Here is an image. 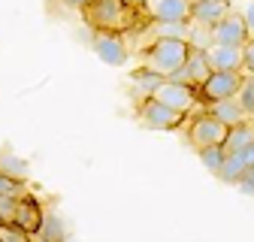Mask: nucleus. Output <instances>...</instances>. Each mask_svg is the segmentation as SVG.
I'll list each match as a JSON object with an SVG mask.
<instances>
[{"label": "nucleus", "instance_id": "1", "mask_svg": "<svg viewBox=\"0 0 254 242\" xmlns=\"http://www.w3.org/2000/svg\"><path fill=\"white\" fill-rule=\"evenodd\" d=\"M190 58V43L188 40H154L148 49H145V64L148 70L161 73L164 79L173 76L176 70H182Z\"/></svg>", "mask_w": 254, "mask_h": 242}, {"label": "nucleus", "instance_id": "2", "mask_svg": "<svg viewBox=\"0 0 254 242\" xmlns=\"http://www.w3.org/2000/svg\"><path fill=\"white\" fill-rule=\"evenodd\" d=\"M88 24L97 34H121L133 24V9L124 0H94L88 6Z\"/></svg>", "mask_w": 254, "mask_h": 242}, {"label": "nucleus", "instance_id": "3", "mask_svg": "<svg viewBox=\"0 0 254 242\" xmlns=\"http://www.w3.org/2000/svg\"><path fill=\"white\" fill-rule=\"evenodd\" d=\"M227 130H230V127H224V124H221V121L206 109V112H200L197 118L188 121V142L194 145L197 151H200V148H212V145H224Z\"/></svg>", "mask_w": 254, "mask_h": 242}, {"label": "nucleus", "instance_id": "4", "mask_svg": "<svg viewBox=\"0 0 254 242\" xmlns=\"http://www.w3.org/2000/svg\"><path fill=\"white\" fill-rule=\"evenodd\" d=\"M242 79L245 73H212L197 91H200V103L212 106L218 100H233L239 94V88H242Z\"/></svg>", "mask_w": 254, "mask_h": 242}, {"label": "nucleus", "instance_id": "5", "mask_svg": "<svg viewBox=\"0 0 254 242\" xmlns=\"http://www.w3.org/2000/svg\"><path fill=\"white\" fill-rule=\"evenodd\" d=\"M151 100L164 103L167 109H173V112H179V115H188L190 109L200 103V91L190 88V85H179V82H170V79H167L161 88L154 91Z\"/></svg>", "mask_w": 254, "mask_h": 242}, {"label": "nucleus", "instance_id": "6", "mask_svg": "<svg viewBox=\"0 0 254 242\" xmlns=\"http://www.w3.org/2000/svg\"><path fill=\"white\" fill-rule=\"evenodd\" d=\"M182 121H185V115L167 109L164 103H157V100H142L139 103V124L145 130H176Z\"/></svg>", "mask_w": 254, "mask_h": 242}, {"label": "nucleus", "instance_id": "7", "mask_svg": "<svg viewBox=\"0 0 254 242\" xmlns=\"http://www.w3.org/2000/svg\"><path fill=\"white\" fill-rule=\"evenodd\" d=\"M248 27H245V18L239 12H230L224 21H218L212 27V46H233V49H245L248 43Z\"/></svg>", "mask_w": 254, "mask_h": 242}, {"label": "nucleus", "instance_id": "8", "mask_svg": "<svg viewBox=\"0 0 254 242\" xmlns=\"http://www.w3.org/2000/svg\"><path fill=\"white\" fill-rule=\"evenodd\" d=\"M91 49H94V55H97L103 64H109V67H124L127 58H130L127 43L121 40V34H97V37L91 40Z\"/></svg>", "mask_w": 254, "mask_h": 242}, {"label": "nucleus", "instance_id": "9", "mask_svg": "<svg viewBox=\"0 0 254 242\" xmlns=\"http://www.w3.org/2000/svg\"><path fill=\"white\" fill-rule=\"evenodd\" d=\"M206 60H209L212 73H242L245 67L242 49H233V46H209Z\"/></svg>", "mask_w": 254, "mask_h": 242}, {"label": "nucleus", "instance_id": "10", "mask_svg": "<svg viewBox=\"0 0 254 242\" xmlns=\"http://www.w3.org/2000/svg\"><path fill=\"white\" fill-rule=\"evenodd\" d=\"M230 3L227 0H194L190 3V21L203 24V27H215L218 21H224L230 15Z\"/></svg>", "mask_w": 254, "mask_h": 242}, {"label": "nucleus", "instance_id": "11", "mask_svg": "<svg viewBox=\"0 0 254 242\" xmlns=\"http://www.w3.org/2000/svg\"><path fill=\"white\" fill-rule=\"evenodd\" d=\"M43 215H46V212L40 209V203H37L34 197H21V200L15 203L12 224H15L18 230H24L27 236H37V230H40V224H43Z\"/></svg>", "mask_w": 254, "mask_h": 242}, {"label": "nucleus", "instance_id": "12", "mask_svg": "<svg viewBox=\"0 0 254 242\" xmlns=\"http://www.w3.org/2000/svg\"><path fill=\"white\" fill-rule=\"evenodd\" d=\"M194 0H148V12L154 21H190Z\"/></svg>", "mask_w": 254, "mask_h": 242}, {"label": "nucleus", "instance_id": "13", "mask_svg": "<svg viewBox=\"0 0 254 242\" xmlns=\"http://www.w3.org/2000/svg\"><path fill=\"white\" fill-rule=\"evenodd\" d=\"M164 82H167V79H164L161 73H154V70H148V67H139V70L130 73V88H133V94H136L139 100H151L154 91L161 88Z\"/></svg>", "mask_w": 254, "mask_h": 242}, {"label": "nucleus", "instance_id": "14", "mask_svg": "<svg viewBox=\"0 0 254 242\" xmlns=\"http://www.w3.org/2000/svg\"><path fill=\"white\" fill-rule=\"evenodd\" d=\"M209 112H212L224 127H239V124H245V121H248V112L242 109V103H239L236 97H233V100H218V103H212Z\"/></svg>", "mask_w": 254, "mask_h": 242}, {"label": "nucleus", "instance_id": "15", "mask_svg": "<svg viewBox=\"0 0 254 242\" xmlns=\"http://www.w3.org/2000/svg\"><path fill=\"white\" fill-rule=\"evenodd\" d=\"M34 239L37 242H64V239H70V233H67V224H64V218L58 212H46Z\"/></svg>", "mask_w": 254, "mask_h": 242}, {"label": "nucleus", "instance_id": "16", "mask_svg": "<svg viewBox=\"0 0 254 242\" xmlns=\"http://www.w3.org/2000/svg\"><path fill=\"white\" fill-rule=\"evenodd\" d=\"M248 145H254V121H245V124L227 130V139H224V151H227V155L242 151V148H248Z\"/></svg>", "mask_w": 254, "mask_h": 242}, {"label": "nucleus", "instance_id": "17", "mask_svg": "<svg viewBox=\"0 0 254 242\" xmlns=\"http://www.w3.org/2000/svg\"><path fill=\"white\" fill-rule=\"evenodd\" d=\"M245 173H248L245 155H242V151H233V155H227V161H224V167H221L218 179L224 182V185H239V179H242Z\"/></svg>", "mask_w": 254, "mask_h": 242}, {"label": "nucleus", "instance_id": "18", "mask_svg": "<svg viewBox=\"0 0 254 242\" xmlns=\"http://www.w3.org/2000/svg\"><path fill=\"white\" fill-rule=\"evenodd\" d=\"M185 73L190 76L194 88H200V85L212 76V67H209V60H206V52L190 49V58H188V64H185Z\"/></svg>", "mask_w": 254, "mask_h": 242}, {"label": "nucleus", "instance_id": "19", "mask_svg": "<svg viewBox=\"0 0 254 242\" xmlns=\"http://www.w3.org/2000/svg\"><path fill=\"white\" fill-rule=\"evenodd\" d=\"M151 34H154V40H188L190 21H154Z\"/></svg>", "mask_w": 254, "mask_h": 242}, {"label": "nucleus", "instance_id": "20", "mask_svg": "<svg viewBox=\"0 0 254 242\" xmlns=\"http://www.w3.org/2000/svg\"><path fill=\"white\" fill-rule=\"evenodd\" d=\"M0 173L9 176V179L24 182V179H27V164H24L18 155H12V151H0Z\"/></svg>", "mask_w": 254, "mask_h": 242}, {"label": "nucleus", "instance_id": "21", "mask_svg": "<svg viewBox=\"0 0 254 242\" xmlns=\"http://www.w3.org/2000/svg\"><path fill=\"white\" fill-rule=\"evenodd\" d=\"M197 158H200V164H203L209 173L218 176L221 167H224V161H227V151H224V145H212V148H200Z\"/></svg>", "mask_w": 254, "mask_h": 242}, {"label": "nucleus", "instance_id": "22", "mask_svg": "<svg viewBox=\"0 0 254 242\" xmlns=\"http://www.w3.org/2000/svg\"><path fill=\"white\" fill-rule=\"evenodd\" d=\"M0 197L21 200V197H27V185H24V182H18V179H9V176L0 173Z\"/></svg>", "mask_w": 254, "mask_h": 242}, {"label": "nucleus", "instance_id": "23", "mask_svg": "<svg viewBox=\"0 0 254 242\" xmlns=\"http://www.w3.org/2000/svg\"><path fill=\"white\" fill-rule=\"evenodd\" d=\"M236 100L242 103V109H245L248 118H251V115H254V76H245V79H242V88H239Z\"/></svg>", "mask_w": 254, "mask_h": 242}, {"label": "nucleus", "instance_id": "24", "mask_svg": "<svg viewBox=\"0 0 254 242\" xmlns=\"http://www.w3.org/2000/svg\"><path fill=\"white\" fill-rule=\"evenodd\" d=\"M34 236H27L15 224H0V242H30Z\"/></svg>", "mask_w": 254, "mask_h": 242}, {"label": "nucleus", "instance_id": "25", "mask_svg": "<svg viewBox=\"0 0 254 242\" xmlns=\"http://www.w3.org/2000/svg\"><path fill=\"white\" fill-rule=\"evenodd\" d=\"M242 58H245V67H242V73H245V76H254V40H248V43H245V49H242Z\"/></svg>", "mask_w": 254, "mask_h": 242}, {"label": "nucleus", "instance_id": "26", "mask_svg": "<svg viewBox=\"0 0 254 242\" xmlns=\"http://www.w3.org/2000/svg\"><path fill=\"white\" fill-rule=\"evenodd\" d=\"M236 188H239V191H245V194H251V197H254V167H251V170H248V173H245V176H242V179H239V185H236Z\"/></svg>", "mask_w": 254, "mask_h": 242}, {"label": "nucleus", "instance_id": "27", "mask_svg": "<svg viewBox=\"0 0 254 242\" xmlns=\"http://www.w3.org/2000/svg\"><path fill=\"white\" fill-rule=\"evenodd\" d=\"M242 18H245V27H248V37L254 40V0H248V6H245Z\"/></svg>", "mask_w": 254, "mask_h": 242}, {"label": "nucleus", "instance_id": "28", "mask_svg": "<svg viewBox=\"0 0 254 242\" xmlns=\"http://www.w3.org/2000/svg\"><path fill=\"white\" fill-rule=\"evenodd\" d=\"M61 3H67L70 9H82V12H88V6L94 3V0H61Z\"/></svg>", "mask_w": 254, "mask_h": 242}, {"label": "nucleus", "instance_id": "29", "mask_svg": "<svg viewBox=\"0 0 254 242\" xmlns=\"http://www.w3.org/2000/svg\"><path fill=\"white\" fill-rule=\"evenodd\" d=\"M124 3L130 6L133 12H136V9H148V0H124Z\"/></svg>", "mask_w": 254, "mask_h": 242}, {"label": "nucleus", "instance_id": "30", "mask_svg": "<svg viewBox=\"0 0 254 242\" xmlns=\"http://www.w3.org/2000/svg\"><path fill=\"white\" fill-rule=\"evenodd\" d=\"M64 242H76V239H64Z\"/></svg>", "mask_w": 254, "mask_h": 242}]
</instances>
